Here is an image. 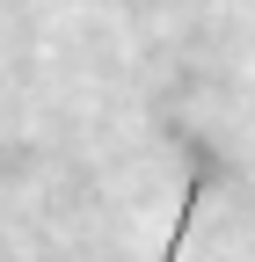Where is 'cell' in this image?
<instances>
[{
  "instance_id": "obj_1",
  "label": "cell",
  "mask_w": 255,
  "mask_h": 262,
  "mask_svg": "<svg viewBox=\"0 0 255 262\" xmlns=\"http://www.w3.org/2000/svg\"><path fill=\"white\" fill-rule=\"evenodd\" d=\"M204 182H211V160H197V175H189V189H182V211H175V226H168V248H161V262H175V255H182V241H189V219H197V204H204Z\"/></svg>"
}]
</instances>
